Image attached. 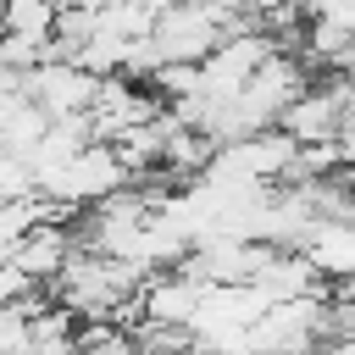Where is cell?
Instances as JSON below:
<instances>
[{"mask_svg":"<svg viewBox=\"0 0 355 355\" xmlns=\"http://www.w3.org/2000/svg\"><path fill=\"white\" fill-rule=\"evenodd\" d=\"M305 17H322V22H338L355 33V0H305Z\"/></svg>","mask_w":355,"mask_h":355,"instance_id":"8fae6325","label":"cell"},{"mask_svg":"<svg viewBox=\"0 0 355 355\" xmlns=\"http://www.w3.org/2000/svg\"><path fill=\"white\" fill-rule=\"evenodd\" d=\"M172 6H189V0H150V11H172Z\"/></svg>","mask_w":355,"mask_h":355,"instance_id":"5bb4252c","label":"cell"},{"mask_svg":"<svg viewBox=\"0 0 355 355\" xmlns=\"http://www.w3.org/2000/svg\"><path fill=\"white\" fill-rule=\"evenodd\" d=\"M200 294H205V283H200V277H189V272L178 266V272H155V277L144 283L139 305H144V316H150V322L189 327V322H194V311H200Z\"/></svg>","mask_w":355,"mask_h":355,"instance_id":"8992f818","label":"cell"},{"mask_svg":"<svg viewBox=\"0 0 355 355\" xmlns=\"http://www.w3.org/2000/svg\"><path fill=\"white\" fill-rule=\"evenodd\" d=\"M22 94L39 100L50 116H89L94 94H100V72H89L83 61H55L44 55L33 72H22Z\"/></svg>","mask_w":355,"mask_h":355,"instance_id":"277c9868","label":"cell"},{"mask_svg":"<svg viewBox=\"0 0 355 355\" xmlns=\"http://www.w3.org/2000/svg\"><path fill=\"white\" fill-rule=\"evenodd\" d=\"M316 355H355V338H322Z\"/></svg>","mask_w":355,"mask_h":355,"instance_id":"4fadbf2b","label":"cell"},{"mask_svg":"<svg viewBox=\"0 0 355 355\" xmlns=\"http://www.w3.org/2000/svg\"><path fill=\"white\" fill-rule=\"evenodd\" d=\"M28 288H39V283H33V277H28V272H22L17 261H0V305H11V300H22Z\"/></svg>","mask_w":355,"mask_h":355,"instance_id":"7c38bea8","label":"cell"},{"mask_svg":"<svg viewBox=\"0 0 355 355\" xmlns=\"http://www.w3.org/2000/svg\"><path fill=\"white\" fill-rule=\"evenodd\" d=\"M72 250H78V233H72V227H61L55 216H44V222L17 244V255H11V261H17L33 283H50V277L72 261Z\"/></svg>","mask_w":355,"mask_h":355,"instance_id":"52a82bcc","label":"cell"},{"mask_svg":"<svg viewBox=\"0 0 355 355\" xmlns=\"http://www.w3.org/2000/svg\"><path fill=\"white\" fill-rule=\"evenodd\" d=\"M316 283H322V266L305 255V250H277L266 266H261V277H255V288L277 305V300H300V294H316Z\"/></svg>","mask_w":355,"mask_h":355,"instance_id":"ba28073f","label":"cell"},{"mask_svg":"<svg viewBox=\"0 0 355 355\" xmlns=\"http://www.w3.org/2000/svg\"><path fill=\"white\" fill-rule=\"evenodd\" d=\"M55 6H61V11H67V6H89V0H55Z\"/></svg>","mask_w":355,"mask_h":355,"instance_id":"9a60e30c","label":"cell"},{"mask_svg":"<svg viewBox=\"0 0 355 355\" xmlns=\"http://www.w3.org/2000/svg\"><path fill=\"white\" fill-rule=\"evenodd\" d=\"M155 116H161V100H150V94H144L128 72L100 78V94H94V105H89L94 139L116 144L122 133H133V128H144V122H155Z\"/></svg>","mask_w":355,"mask_h":355,"instance_id":"5b68a950","label":"cell"},{"mask_svg":"<svg viewBox=\"0 0 355 355\" xmlns=\"http://www.w3.org/2000/svg\"><path fill=\"white\" fill-rule=\"evenodd\" d=\"M55 22H61L55 0H6V33H17V39H33V44L50 50Z\"/></svg>","mask_w":355,"mask_h":355,"instance_id":"30bf717a","label":"cell"},{"mask_svg":"<svg viewBox=\"0 0 355 355\" xmlns=\"http://www.w3.org/2000/svg\"><path fill=\"white\" fill-rule=\"evenodd\" d=\"M305 255H311V261L322 266V277H333V283L355 277V222H349V216L316 222V233L305 239Z\"/></svg>","mask_w":355,"mask_h":355,"instance_id":"9c48e42d","label":"cell"},{"mask_svg":"<svg viewBox=\"0 0 355 355\" xmlns=\"http://www.w3.org/2000/svg\"><path fill=\"white\" fill-rule=\"evenodd\" d=\"M333 333L327 322V305L316 294H300V300H277L261 311V322L250 327L244 349L250 355H316V344Z\"/></svg>","mask_w":355,"mask_h":355,"instance_id":"7a4b0ae2","label":"cell"},{"mask_svg":"<svg viewBox=\"0 0 355 355\" xmlns=\"http://www.w3.org/2000/svg\"><path fill=\"white\" fill-rule=\"evenodd\" d=\"M277 50V39L266 28H244V33H227L205 61H200V94L205 100H233L244 94V83L261 72V61Z\"/></svg>","mask_w":355,"mask_h":355,"instance_id":"3957f363","label":"cell"},{"mask_svg":"<svg viewBox=\"0 0 355 355\" xmlns=\"http://www.w3.org/2000/svg\"><path fill=\"white\" fill-rule=\"evenodd\" d=\"M128 166H122V155H116V144H105V139H94V144H83L67 166H55V172H44L39 178V194L55 205V211H89V205H100L105 194H116V189H128Z\"/></svg>","mask_w":355,"mask_h":355,"instance_id":"6da1fadb","label":"cell"}]
</instances>
